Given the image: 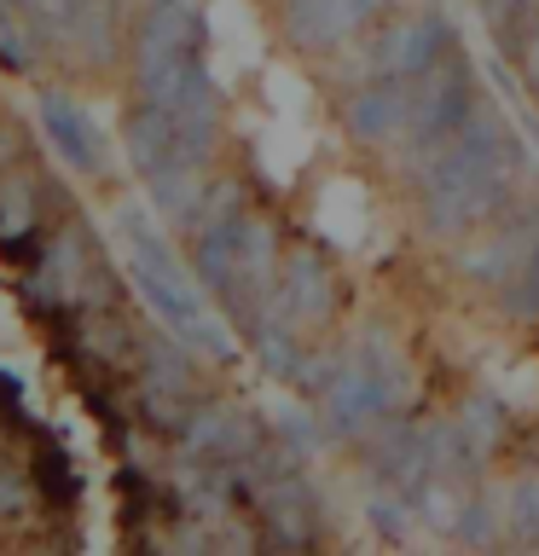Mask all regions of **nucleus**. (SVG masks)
Masks as SVG:
<instances>
[{"label":"nucleus","mask_w":539,"mask_h":556,"mask_svg":"<svg viewBox=\"0 0 539 556\" xmlns=\"http://www.w3.org/2000/svg\"><path fill=\"white\" fill-rule=\"evenodd\" d=\"M522 168H528V151H522L511 116L493 99H476L469 116L412 174L417 226L441 243H464L469 232H481L487 220H499L516 203Z\"/></svg>","instance_id":"nucleus-1"},{"label":"nucleus","mask_w":539,"mask_h":556,"mask_svg":"<svg viewBox=\"0 0 539 556\" xmlns=\"http://www.w3.org/2000/svg\"><path fill=\"white\" fill-rule=\"evenodd\" d=\"M191 273L209 290V302H221V313L233 325H243L250 313L273 295L278 267H285V238H278L273 215L238 203L221 215H203L191 226Z\"/></svg>","instance_id":"nucleus-2"},{"label":"nucleus","mask_w":539,"mask_h":556,"mask_svg":"<svg viewBox=\"0 0 539 556\" xmlns=\"http://www.w3.org/2000/svg\"><path fill=\"white\" fill-rule=\"evenodd\" d=\"M116 226H122V267H128L134 290L151 302V313L163 319L174 337L198 354H233V337L209 307V290L198 285V273L180 267V255L168 250L163 226H156L139 203H116Z\"/></svg>","instance_id":"nucleus-3"},{"label":"nucleus","mask_w":539,"mask_h":556,"mask_svg":"<svg viewBox=\"0 0 539 556\" xmlns=\"http://www.w3.org/2000/svg\"><path fill=\"white\" fill-rule=\"evenodd\" d=\"M203 41H209V29H203V12L191 7V0H139L134 29H128L134 99L168 104L198 70H209Z\"/></svg>","instance_id":"nucleus-4"},{"label":"nucleus","mask_w":539,"mask_h":556,"mask_svg":"<svg viewBox=\"0 0 539 556\" xmlns=\"http://www.w3.org/2000/svg\"><path fill=\"white\" fill-rule=\"evenodd\" d=\"M412 87V134H406V151L394 156V168L417 174L435 156V146L459 128V122L469 116V104H476V70H469V52L452 41L441 59H435L429 70H417V76H406Z\"/></svg>","instance_id":"nucleus-5"},{"label":"nucleus","mask_w":539,"mask_h":556,"mask_svg":"<svg viewBox=\"0 0 539 556\" xmlns=\"http://www.w3.org/2000/svg\"><path fill=\"white\" fill-rule=\"evenodd\" d=\"M452 41H459V29H452L447 12H435V7L389 12L377 35L365 29V76H394V81H406V76H417V70H429Z\"/></svg>","instance_id":"nucleus-6"},{"label":"nucleus","mask_w":539,"mask_h":556,"mask_svg":"<svg viewBox=\"0 0 539 556\" xmlns=\"http://www.w3.org/2000/svg\"><path fill=\"white\" fill-rule=\"evenodd\" d=\"M267 302L313 342L319 330L337 325V313H342V278L325 261V250L296 243V250H285V267H278V285H273Z\"/></svg>","instance_id":"nucleus-7"},{"label":"nucleus","mask_w":539,"mask_h":556,"mask_svg":"<svg viewBox=\"0 0 539 556\" xmlns=\"http://www.w3.org/2000/svg\"><path fill=\"white\" fill-rule=\"evenodd\" d=\"M319 424H325V434L330 441H348V446H360L372 429H383L394 417V406H389V394H383V382L372 377V365H365L360 354H354V342L342 348V359H337V371H330V382L319 394Z\"/></svg>","instance_id":"nucleus-8"},{"label":"nucleus","mask_w":539,"mask_h":556,"mask_svg":"<svg viewBox=\"0 0 539 556\" xmlns=\"http://www.w3.org/2000/svg\"><path fill=\"white\" fill-rule=\"evenodd\" d=\"M342 128L354 146L394 163V156L406 151V134H412V87L394 81V76H365L354 93L342 99Z\"/></svg>","instance_id":"nucleus-9"},{"label":"nucleus","mask_w":539,"mask_h":556,"mask_svg":"<svg viewBox=\"0 0 539 556\" xmlns=\"http://www.w3.org/2000/svg\"><path fill=\"white\" fill-rule=\"evenodd\" d=\"M261 446V424L255 412L233 406V400H198V406L186 412L180 424V452L186 464H203V469H233L250 458V452Z\"/></svg>","instance_id":"nucleus-10"},{"label":"nucleus","mask_w":539,"mask_h":556,"mask_svg":"<svg viewBox=\"0 0 539 556\" xmlns=\"http://www.w3.org/2000/svg\"><path fill=\"white\" fill-rule=\"evenodd\" d=\"M372 24H377L372 0H278V29L308 59H330V52L365 41Z\"/></svg>","instance_id":"nucleus-11"},{"label":"nucleus","mask_w":539,"mask_h":556,"mask_svg":"<svg viewBox=\"0 0 539 556\" xmlns=\"http://www.w3.org/2000/svg\"><path fill=\"white\" fill-rule=\"evenodd\" d=\"M41 278H47L52 295H64V302H76V307H93L111 295V267H104V255H99V243L87 226H70V232L52 238V250L41 261Z\"/></svg>","instance_id":"nucleus-12"},{"label":"nucleus","mask_w":539,"mask_h":556,"mask_svg":"<svg viewBox=\"0 0 539 556\" xmlns=\"http://www.w3.org/2000/svg\"><path fill=\"white\" fill-rule=\"evenodd\" d=\"M35 111H41V128H47V139H52V151H59L70 168H76V174H104V139H99V128H93V116L76 104V93L47 87Z\"/></svg>","instance_id":"nucleus-13"},{"label":"nucleus","mask_w":539,"mask_h":556,"mask_svg":"<svg viewBox=\"0 0 539 556\" xmlns=\"http://www.w3.org/2000/svg\"><path fill=\"white\" fill-rule=\"evenodd\" d=\"M354 354L372 365V377L383 382V394H389V406L400 412L412 400V359H406V348H400V337L389 325H365L360 337H354Z\"/></svg>","instance_id":"nucleus-14"},{"label":"nucleus","mask_w":539,"mask_h":556,"mask_svg":"<svg viewBox=\"0 0 539 556\" xmlns=\"http://www.w3.org/2000/svg\"><path fill=\"white\" fill-rule=\"evenodd\" d=\"M459 429H464V441L481 452V458H493V452L504 446V434H511V412H504V400L499 394H487V389H469L459 400Z\"/></svg>","instance_id":"nucleus-15"},{"label":"nucleus","mask_w":539,"mask_h":556,"mask_svg":"<svg viewBox=\"0 0 539 556\" xmlns=\"http://www.w3.org/2000/svg\"><path fill=\"white\" fill-rule=\"evenodd\" d=\"M459 539H464V545H476V551L499 545V539H511V528H504V486H469Z\"/></svg>","instance_id":"nucleus-16"},{"label":"nucleus","mask_w":539,"mask_h":556,"mask_svg":"<svg viewBox=\"0 0 539 556\" xmlns=\"http://www.w3.org/2000/svg\"><path fill=\"white\" fill-rule=\"evenodd\" d=\"M504 528H511V545H539V469H522L504 486Z\"/></svg>","instance_id":"nucleus-17"},{"label":"nucleus","mask_w":539,"mask_h":556,"mask_svg":"<svg viewBox=\"0 0 539 556\" xmlns=\"http://www.w3.org/2000/svg\"><path fill=\"white\" fill-rule=\"evenodd\" d=\"M499 295H504V307H511L522 325H539V238H534V250L522 255V267L499 285Z\"/></svg>","instance_id":"nucleus-18"},{"label":"nucleus","mask_w":539,"mask_h":556,"mask_svg":"<svg viewBox=\"0 0 539 556\" xmlns=\"http://www.w3.org/2000/svg\"><path fill=\"white\" fill-rule=\"evenodd\" d=\"M24 180H0V232L17 238V232H29L35 215H41V180L29 174V191H17Z\"/></svg>","instance_id":"nucleus-19"},{"label":"nucleus","mask_w":539,"mask_h":556,"mask_svg":"<svg viewBox=\"0 0 539 556\" xmlns=\"http://www.w3.org/2000/svg\"><path fill=\"white\" fill-rule=\"evenodd\" d=\"M29 516V481L17 476V464L0 458V521H17Z\"/></svg>","instance_id":"nucleus-20"},{"label":"nucleus","mask_w":539,"mask_h":556,"mask_svg":"<svg viewBox=\"0 0 539 556\" xmlns=\"http://www.w3.org/2000/svg\"><path fill=\"white\" fill-rule=\"evenodd\" d=\"M516 59H522V76H528L534 87H539V17L528 29H522V47H516Z\"/></svg>","instance_id":"nucleus-21"},{"label":"nucleus","mask_w":539,"mask_h":556,"mask_svg":"<svg viewBox=\"0 0 539 556\" xmlns=\"http://www.w3.org/2000/svg\"><path fill=\"white\" fill-rule=\"evenodd\" d=\"M372 12H377V17H389V12H400V0H372Z\"/></svg>","instance_id":"nucleus-22"},{"label":"nucleus","mask_w":539,"mask_h":556,"mask_svg":"<svg viewBox=\"0 0 539 556\" xmlns=\"http://www.w3.org/2000/svg\"><path fill=\"white\" fill-rule=\"evenodd\" d=\"M116 7H139V0H116Z\"/></svg>","instance_id":"nucleus-23"},{"label":"nucleus","mask_w":539,"mask_h":556,"mask_svg":"<svg viewBox=\"0 0 539 556\" xmlns=\"http://www.w3.org/2000/svg\"><path fill=\"white\" fill-rule=\"evenodd\" d=\"M476 7H481V0H476Z\"/></svg>","instance_id":"nucleus-24"}]
</instances>
